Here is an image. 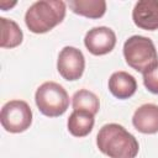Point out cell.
<instances>
[{"label":"cell","mask_w":158,"mask_h":158,"mask_svg":"<svg viewBox=\"0 0 158 158\" xmlns=\"http://www.w3.org/2000/svg\"><path fill=\"white\" fill-rule=\"evenodd\" d=\"M96 144L110 158H136L139 149L136 137L118 123L104 125L96 136Z\"/></svg>","instance_id":"cell-1"},{"label":"cell","mask_w":158,"mask_h":158,"mask_svg":"<svg viewBox=\"0 0 158 158\" xmlns=\"http://www.w3.org/2000/svg\"><path fill=\"white\" fill-rule=\"evenodd\" d=\"M65 11L67 5L62 0H40L27 9L25 23L33 33H46L63 21Z\"/></svg>","instance_id":"cell-2"},{"label":"cell","mask_w":158,"mask_h":158,"mask_svg":"<svg viewBox=\"0 0 158 158\" xmlns=\"http://www.w3.org/2000/svg\"><path fill=\"white\" fill-rule=\"evenodd\" d=\"M126 63L142 74L158 67V53L151 38L144 36H132L123 44Z\"/></svg>","instance_id":"cell-3"},{"label":"cell","mask_w":158,"mask_h":158,"mask_svg":"<svg viewBox=\"0 0 158 158\" xmlns=\"http://www.w3.org/2000/svg\"><path fill=\"white\" fill-rule=\"evenodd\" d=\"M38 110L48 116L57 117L63 115L69 106V96L65 89L54 81H46L38 86L35 95Z\"/></svg>","instance_id":"cell-4"},{"label":"cell","mask_w":158,"mask_h":158,"mask_svg":"<svg viewBox=\"0 0 158 158\" xmlns=\"http://www.w3.org/2000/svg\"><path fill=\"white\" fill-rule=\"evenodd\" d=\"M0 122L2 128L10 133L26 131L32 123V111L30 105L23 100L7 101L1 109Z\"/></svg>","instance_id":"cell-5"},{"label":"cell","mask_w":158,"mask_h":158,"mask_svg":"<svg viewBox=\"0 0 158 158\" xmlns=\"http://www.w3.org/2000/svg\"><path fill=\"white\" fill-rule=\"evenodd\" d=\"M57 69L59 74L65 80H77L79 79L85 69V58L80 49L67 46L64 47L58 56Z\"/></svg>","instance_id":"cell-6"},{"label":"cell","mask_w":158,"mask_h":158,"mask_svg":"<svg viewBox=\"0 0 158 158\" xmlns=\"http://www.w3.org/2000/svg\"><path fill=\"white\" fill-rule=\"evenodd\" d=\"M86 49L94 56H104L110 53L116 44L115 32L105 26H99L89 30L84 38Z\"/></svg>","instance_id":"cell-7"},{"label":"cell","mask_w":158,"mask_h":158,"mask_svg":"<svg viewBox=\"0 0 158 158\" xmlns=\"http://www.w3.org/2000/svg\"><path fill=\"white\" fill-rule=\"evenodd\" d=\"M132 20L135 25L142 30H158V1L141 0L136 2L132 10Z\"/></svg>","instance_id":"cell-8"},{"label":"cell","mask_w":158,"mask_h":158,"mask_svg":"<svg viewBox=\"0 0 158 158\" xmlns=\"http://www.w3.org/2000/svg\"><path fill=\"white\" fill-rule=\"evenodd\" d=\"M132 123L135 128L146 135L158 132V105L143 104L133 114Z\"/></svg>","instance_id":"cell-9"},{"label":"cell","mask_w":158,"mask_h":158,"mask_svg":"<svg viewBox=\"0 0 158 158\" xmlns=\"http://www.w3.org/2000/svg\"><path fill=\"white\" fill-rule=\"evenodd\" d=\"M109 90L117 99H128L137 90V81L127 72H115L109 79Z\"/></svg>","instance_id":"cell-10"},{"label":"cell","mask_w":158,"mask_h":158,"mask_svg":"<svg viewBox=\"0 0 158 158\" xmlns=\"http://www.w3.org/2000/svg\"><path fill=\"white\" fill-rule=\"evenodd\" d=\"M94 115L88 111L74 110L68 118V131L75 137H85L94 127Z\"/></svg>","instance_id":"cell-11"},{"label":"cell","mask_w":158,"mask_h":158,"mask_svg":"<svg viewBox=\"0 0 158 158\" xmlns=\"http://www.w3.org/2000/svg\"><path fill=\"white\" fill-rule=\"evenodd\" d=\"M68 4L74 14L89 19H100L106 11L104 0H72Z\"/></svg>","instance_id":"cell-12"},{"label":"cell","mask_w":158,"mask_h":158,"mask_svg":"<svg viewBox=\"0 0 158 158\" xmlns=\"http://www.w3.org/2000/svg\"><path fill=\"white\" fill-rule=\"evenodd\" d=\"M1 23V43L2 48H14L21 44L23 33L20 26L14 21L6 17H0Z\"/></svg>","instance_id":"cell-13"},{"label":"cell","mask_w":158,"mask_h":158,"mask_svg":"<svg viewBox=\"0 0 158 158\" xmlns=\"http://www.w3.org/2000/svg\"><path fill=\"white\" fill-rule=\"evenodd\" d=\"M72 105L74 110H81V111H88L90 114H93L94 116L98 114L99 107H100V102H99V98L86 90V89H81L78 90L73 98H72Z\"/></svg>","instance_id":"cell-14"},{"label":"cell","mask_w":158,"mask_h":158,"mask_svg":"<svg viewBox=\"0 0 158 158\" xmlns=\"http://www.w3.org/2000/svg\"><path fill=\"white\" fill-rule=\"evenodd\" d=\"M144 86L153 94H158V67L143 74Z\"/></svg>","instance_id":"cell-15"}]
</instances>
